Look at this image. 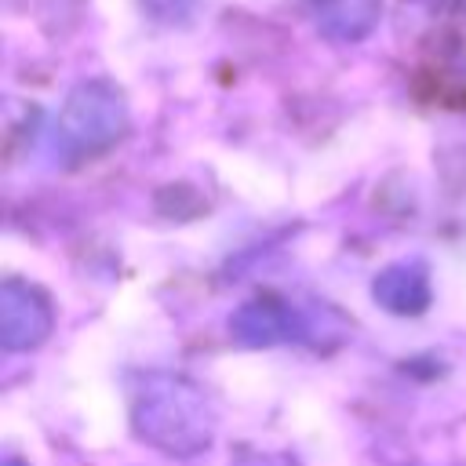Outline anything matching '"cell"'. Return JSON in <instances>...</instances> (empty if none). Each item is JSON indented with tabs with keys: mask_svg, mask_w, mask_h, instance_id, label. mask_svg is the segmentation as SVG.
Here are the masks:
<instances>
[{
	"mask_svg": "<svg viewBox=\"0 0 466 466\" xmlns=\"http://www.w3.org/2000/svg\"><path fill=\"white\" fill-rule=\"evenodd\" d=\"M135 422H138V433L146 441L167 448L171 455H193V451L208 448L211 444V430H215L200 393L186 390L182 382H175L171 390L142 393Z\"/></svg>",
	"mask_w": 466,
	"mask_h": 466,
	"instance_id": "obj_1",
	"label": "cell"
},
{
	"mask_svg": "<svg viewBox=\"0 0 466 466\" xmlns=\"http://www.w3.org/2000/svg\"><path fill=\"white\" fill-rule=\"evenodd\" d=\"M51 331V309L47 299L36 288H25L18 280L4 284L0 295V339L7 350H33Z\"/></svg>",
	"mask_w": 466,
	"mask_h": 466,
	"instance_id": "obj_2",
	"label": "cell"
},
{
	"mask_svg": "<svg viewBox=\"0 0 466 466\" xmlns=\"http://www.w3.org/2000/svg\"><path fill=\"white\" fill-rule=\"evenodd\" d=\"M66 109H69V113H84V120L66 124L69 135H76V138H84V142H109V138L120 135V127H124V106H120V98H116V95L98 98V87H95V84H91V87H80V91L69 98Z\"/></svg>",
	"mask_w": 466,
	"mask_h": 466,
	"instance_id": "obj_3",
	"label": "cell"
},
{
	"mask_svg": "<svg viewBox=\"0 0 466 466\" xmlns=\"http://www.w3.org/2000/svg\"><path fill=\"white\" fill-rule=\"evenodd\" d=\"M371 295L390 309V313H422L430 302V280L415 266H390L386 273L375 277Z\"/></svg>",
	"mask_w": 466,
	"mask_h": 466,
	"instance_id": "obj_4",
	"label": "cell"
},
{
	"mask_svg": "<svg viewBox=\"0 0 466 466\" xmlns=\"http://www.w3.org/2000/svg\"><path fill=\"white\" fill-rule=\"evenodd\" d=\"M379 15V0H324L320 4V22L331 36L357 40L371 29Z\"/></svg>",
	"mask_w": 466,
	"mask_h": 466,
	"instance_id": "obj_5",
	"label": "cell"
},
{
	"mask_svg": "<svg viewBox=\"0 0 466 466\" xmlns=\"http://www.w3.org/2000/svg\"><path fill=\"white\" fill-rule=\"evenodd\" d=\"M142 4H146L149 15L160 18V22H175V18H182V15L193 7V0H142Z\"/></svg>",
	"mask_w": 466,
	"mask_h": 466,
	"instance_id": "obj_6",
	"label": "cell"
}]
</instances>
